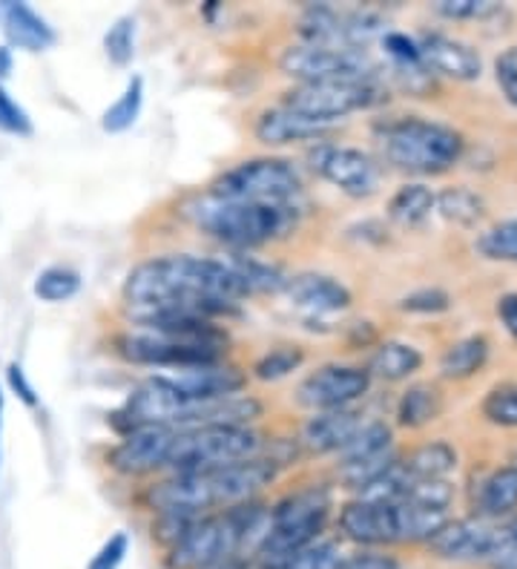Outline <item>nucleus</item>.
Returning a JSON list of instances; mask_svg holds the SVG:
<instances>
[{
    "mask_svg": "<svg viewBox=\"0 0 517 569\" xmlns=\"http://www.w3.org/2000/svg\"><path fill=\"white\" fill-rule=\"evenodd\" d=\"M248 297V288L228 259L193 253H170L138 262L121 288L130 320L159 311H190L219 322L239 317V299Z\"/></svg>",
    "mask_w": 517,
    "mask_h": 569,
    "instance_id": "1",
    "label": "nucleus"
},
{
    "mask_svg": "<svg viewBox=\"0 0 517 569\" xmlns=\"http://www.w3.org/2000/svg\"><path fill=\"white\" fill-rule=\"evenodd\" d=\"M274 458H250L221 469H207V472H185L170 475L167 480L147 489V507L152 512H181L190 518L221 512V509L253 500L256 492H262L276 480Z\"/></svg>",
    "mask_w": 517,
    "mask_h": 569,
    "instance_id": "2",
    "label": "nucleus"
},
{
    "mask_svg": "<svg viewBox=\"0 0 517 569\" xmlns=\"http://www.w3.org/2000/svg\"><path fill=\"white\" fill-rule=\"evenodd\" d=\"M294 210H297L294 204H259L219 199V196L207 190V193L187 199L181 216L196 230L207 233V237L230 248L233 253H245V250L262 248V244L285 237L297 224Z\"/></svg>",
    "mask_w": 517,
    "mask_h": 569,
    "instance_id": "3",
    "label": "nucleus"
},
{
    "mask_svg": "<svg viewBox=\"0 0 517 569\" xmlns=\"http://www.w3.org/2000/svg\"><path fill=\"white\" fill-rule=\"evenodd\" d=\"M379 141L394 167L420 176L446 173L463 156V136L455 127L417 119V116L388 121L379 130Z\"/></svg>",
    "mask_w": 517,
    "mask_h": 569,
    "instance_id": "4",
    "label": "nucleus"
},
{
    "mask_svg": "<svg viewBox=\"0 0 517 569\" xmlns=\"http://www.w3.org/2000/svg\"><path fill=\"white\" fill-rule=\"evenodd\" d=\"M331 509V489L322 483L297 489V492L285 495L282 500H276L270 507V532L256 561H274V558H285L297 549L322 541Z\"/></svg>",
    "mask_w": 517,
    "mask_h": 569,
    "instance_id": "5",
    "label": "nucleus"
},
{
    "mask_svg": "<svg viewBox=\"0 0 517 569\" xmlns=\"http://www.w3.org/2000/svg\"><path fill=\"white\" fill-rule=\"evenodd\" d=\"M262 455V438L250 426H205L181 429L172 440L167 469L172 475L207 472Z\"/></svg>",
    "mask_w": 517,
    "mask_h": 569,
    "instance_id": "6",
    "label": "nucleus"
},
{
    "mask_svg": "<svg viewBox=\"0 0 517 569\" xmlns=\"http://www.w3.org/2000/svg\"><path fill=\"white\" fill-rule=\"evenodd\" d=\"M210 193L233 202L259 204H294L302 193V176L288 159L259 156L233 164L210 184Z\"/></svg>",
    "mask_w": 517,
    "mask_h": 569,
    "instance_id": "7",
    "label": "nucleus"
},
{
    "mask_svg": "<svg viewBox=\"0 0 517 569\" xmlns=\"http://www.w3.org/2000/svg\"><path fill=\"white\" fill-rule=\"evenodd\" d=\"M382 101L379 81H325V83H297L282 96L285 110H294L305 119L337 124L354 112L371 110Z\"/></svg>",
    "mask_w": 517,
    "mask_h": 569,
    "instance_id": "8",
    "label": "nucleus"
},
{
    "mask_svg": "<svg viewBox=\"0 0 517 569\" xmlns=\"http://www.w3.org/2000/svg\"><path fill=\"white\" fill-rule=\"evenodd\" d=\"M279 70L297 83L377 81V63L368 56V49L294 43L279 58Z\"/></svg>",
    "mask_w": 517,
    "mask_h": 569,
    "instance_id": "9",
    "label": "nucleus"
},
{
    "mask_svg": "<svg viewBox=\"0 0 517 569\" xmlns=\"http://www.w3.org/2000/svg\"><path fill=\"white\" fill-rule=\"evenodd\" d=\"M118 357H125L132 366H156V368H196L213 366L225 360V348L213 342L181 340V337H167V333L152 331H127L116 337Z\"/></svg>",
    "mask_w": 517,
    "mask_h": 569,
    "instance_id": "10",
    "label": "nucleus"
},
{
    "mask_svg": "<svg viewBox=\"0 0 517 569\" xmlns=\"http://www.w3.org/2000/svg\"><path fill=\"white\" fill-rule=\"evenodd\" d=\"M382 32L377 14L362 9H337L328 3L308 7L299 18V43L339 49H366Z\"/></svg>",
    "mask_w": 517,
    "mask_h": 569,
    "instance_id": "11",
    "label": "nucleus"
},
{
    "mask_svg": "<svg viewBox=\"0 0 517 569\" xmlns=\"http://www.w3.org/2000/svg\"><path fill=\"white\" fill-rule=\"evenodd\" d=\"M308 161L310 170H314L319 179H325L328 184L342 190L345 196H351V199H368V196L377 193V161L368 153H362V150H357V147L319 141V144H314V150L308 153Z\"/></svg>",
    "mask_w": 517,
    "mask_h": 569,
    "instance_id": "12",
    "label": "nucleus"
},
{
    "mask_svg": "<svg viewBox=\"0 0 517 569\" xmlns=\"http://www.w3.org/2000/svg\"><path fill=\"white\" fill-rule=\"evenodd\" d=\"M371 389V375L368 368L342 366V362H328L310 371L297 389V400L310 411H337L351 409L357 400Z\"/></svg>",
    "mask_w": 517,
    "mask_h": 569,
    "instance_id": "13",
    "label": "nucleus"
},
{
    "mask_svg": "<svg viewBox=\"0 0 517 569\" xmlns=\"http://www.w3.org/2000/svg\"><path fill=\"white\" fill-rule=\"evenodd\" d=\"M179 429L172 426H145L118 440L116 449L110 451V466L118 475L127 478H145V475L167 469V458H170L172 440H176Z\"/></svg>",
    "mask_w": 517,
    "mask_h": 569,
    "instance_id": "14",
    "label": "nucleus"
},
{
    "mask_svg": "<svg viewBox=\"0 0 517 569\" xmlns=\"http://www.w3.org/2000/svg\"><path fill=\"white\" fill-rule=\"evenodd\" d=\"M337 529L342 538L366 549L400 543L397 503H374L362 498L348 500L337 515Z\"/></svg>",
    "mask_w": 517,
    "mask_h": 569,
    "instance_id": "15",
    "label": "nucleus"
},
{
    "mask_svg": "<svg viewBox=\"0 0 517 569\" xmlns=\"http://www.w3.org/2000/svg\"><path fill=\"white\" fill-rule=\"evenodd\" d=\"M282 293L290 299V306L302 311L308 320L334 317V313H342L351 308V291L339 279L328 277V273L308 271L288 277Z\"/></svg>",
    "mask_w": 517,
    "mask_h": 569,
    "instance_id": "16",
    "label": "nucleus"
},
{
    "mask_svg": "<svg viewBox=\"0 0 517 569\" xmlns=\"http://www.w3.org/2000/svg\"><path fill=\"white\" fill-rule=\"evenodd\" d=\"M167 380L176 386L187 403H207V400H221V397L241 395L248 389V375L230 362H213V366L181 368L176 375H167Z\"/></svg>",
    "mask_w": 517,
    "mask_h": 569,
    "instance_id": "17",
    "label": "nucleus"
},
{
    "mask_svg": "<svg viewBox=\"0 0 517 569\" xmlns=\"http://www.w3.org/2000/svg\"><path fill=\"white\" fill-rule=\"evenodd\" d=\"M420 47L422 67L437 76L455 78V81H477L483 72V61L477 56V49L469 43L457 41V38L440 36V32H426L417 38Z\"/></svg>",
    "mask_w": 517,
    "mask_h": 569,
    "instance_id": "18",
    "label": "nucleus"
},
{
    "mask_svg": "<svg viewBox=\"0 0 517 569\" xmlns=\"http://www.w3.org/2000/svg\"><path fill=\"white\" fill-rule=\"evenodd\" d=\"M359 426L362 415L357 409L314 411V417L302 426L299 443L308 455H339V449L357 435Z\"/></svg>",
    "mask_w": 517,
    "mask_h": 569,
    "instance_id": "19",
    "label": "nucleus"
},
{
    "mask_svg": "<svg viewBox=\"0 0 517 569\" xmlns=\"http://www.w3.org/2000/svg\"><path fill=\"white\" fill-rule=\"evenodd\" d=\"M334 124L305 119L299 112L285 110L282 104L265 110L253 124V136L268 147L299 144V141H322Z\"/></svg>",
    "mask_w": 517,
    "mask_h": 569,
    "instance_id": "20",
    "label": "nucleus"
},
{
    "mask_svg": "<svg viewBox=\"0 0 517 569\" xmlns=\"http://www.w3.org/2000/svg\"><path fill=\"white\" fill-rule=\"evenodd\" d=\"M489 543L491 527H486L477 518H466V521H448L428 541V547L443 561H483L489 552Z\"/></svg>",
    "mask_w": 517,
    "mask_h": 569,
    "instance_id": "21",
    "label": "nucleus"
},
{
    "mask_svg": "<svg viewBox=\"0 0 517 569\" xmlns=\"http://www.w3.org/2000/svg\"><path fill=\"white\" fill-rule=\"evenodd\" d=\"M0 18H3V32H7L9 47L23 49V52H47L49 47H56V29L49 27L41 14L27 7V3H3Z\"/></svg>",
    "mask_w": 517,
    "mask_h": 569,
    "instance_id": "22",
    "label": "nucleus"
},
{
    "mask_svg": "<svg viewBox=\"0 0 517 569\" xmlns=\"http://www.w3.org/2000/svg\"><path fill=\"white\" fill-rule=\"evenodd\" d=\"M422 366V355L414 346L400 340H388L374 351L371 362H368V375L371 380H386V382H400L417 375Z\"/></svg>",
    "mask_w": 517,
    "mask_h": 569,
    "instance_id": "23",
    "label": "nucleus"
},
{
    "mask_svg": "<svg viewBox=\"0 0 517 569\" xmlns=\"http://www.w3.org/2000/svg\"><path fill=\"white\" fill-rule=\"evenodd\" d=\"M411 483L420 480H446L448 475L457 469V451L443 440L426 443L420 449H414L406 460H400Z\"/></svg>",
    "mask_w": 517,
    "mask_h": 569,
    "instance_id": "24",
    "label": "nucleus"
},
{
    "mask_svg": "<svg viewBox=\"0 0 517 569\" xmlns=\"http://www.w3.org/2000/svg\"><path fill=\"white\" fill-rule=\"evenodd\" d=\"M437 210V196L426 184H402L397 193L388 199V219L400 228H420L428 216Z\"/></svg>",
    "mask_w": 517,
    "mask_h": 569,
    "instance_id": "25",
    "label": "nucleus"
},
{
    "mask_svg": "<svg viewBox=\"0 0 517 569\" xmlns=\"http://www.w3.org/2000/svg\"><path fill=\"white\" fill-rule=\"evenodd\" d=\"M477 509L489 518H504L511 509H517V466L495 469L483 480L477 492Z\"/></svg>",
    "mask_w": 517,
    "mask_h": 569,
    "instance_id": "26",
    "label": "nucleus"
},
{
    "mask_svg": "<svg viewBox=\"0 0 517 569\" xmlns=\"http://www.w3.org/2000/svg\"><path fill=\"white\" fill-rule=\"evenodd\" d=\"M397 523H400V543L431 541L448 523V509L420 507L411 500H397Z\"/></svg>",
    "mask_w": 517,
    "mask_h": 569,
    "instance_id": "27",
    "label": "nucleus"
},
{
    "mask_svg": "<svg viewBox=\"0 0 517 569\" xmlns=\"http://www.w3.org/2000/svg\"><path fill=\"white\" fill-rule=\"evenodd\" d=\"M394 449V431L391 426L382 423V420H371V423H362L357 429L348 443L339 449V466L359 463V460H371L386 455V451Z\"/></svg>",
    "mask_w": 517,
    "mask_h": 569,
    "instance_id": "28",
    "label": "nucleus"
},
{
    "mask_svg": "<svg viewBox=\"0 0 517 569\" xmlns=\"http://www.w3.org/2000/svg\"><path fill=\"white\" fill-rule=\"evenodd\" d=\"M141 110H145V78L132 76L125 92L101 112V130L110 132V136L132 130L136 121L141 119Z\"/></svg>",
    "mask_w": 517,
    "mask_h": 569,
    "instance_id": "29",
    "label": "nucleus"
},
{
    "mask_svg": "<svg viewBox=\"0 0 517 569\" xmlns=\"http://www.w3.org/2000/svg\"><path fill=\"white\" fill-rule=\"evenodd\" d=\"M443 411V397L431 382H417L397 403V423L406 429H420L437 420Z\"/></svg>",
    "mask_w": 517,
    "mask_h": 569,
    "instance_id": "30",
    "label": "nucleus"
},
{
    "mask_svg": "<svg viewBox=\"0 0 517 569\" xmlns=\"http://www.w3.org/2000/svg\"><path fill=\"white\" fill-rule=\"evenodd\" d=\"M489 360V340L475 333L466 340H457L455 346L446 348V355L440 360V371L448 380H466V377L477 375Z\"/></svg>",
    "mask_w": 517,
    "mask_h": 569,
    "instance_id": "31",
    "label": "nucleus"
},
{
    "mask_svg": "<svg viewBox=\"0 0 517 569\" xmlns=\"http://www.w3.org/2000/svg\"><path fill=\"white\" fill-rule=\"evenodd\" d=\"M345 552L334 541H317L274 561H256V569H339Z\"/></svg>",
    "mask_w": 517,
    "mask_h": 569,
    "instance_id": "32",
    "label": "nucleus"
},
{
    "mask_svg": "<svg viewBox=\"0 0 517 569\" xmlns=\"http://www.w3.org/2000/svg\"><path fill=\"white\" fill-rule=\"evenodd\" d=\"M228 264L233 268L236 273H239V279L245 282V288H248L250 297H256V293L285 291V282H288V277H285V273L279 271L276 264L259 262V259L245 257V253H233V257L228 259Z\"/></svg>",
    "mask_w": 517,
    "mask_h": 569,
    "instance_id": "33",
    "label": "nucleus"
},
{
    "mask_svg": "<svg viewBox=\"0 0 517 569\" xmlns=\"http://www.w3.org/2000/svg\"><path fill=\"white\" fill-rule=\"evenodd\" d=\"M81 291V273L69 264H49L43 268L38 277H34L32 293L41 302H49V306H58V302H69Z\"/></svg>",
    "mask_w": 517,
    "mask_h": 569,
    "instance_id": "34",
    "label": "nucleus"
},
{
    "mask_svg": "<svg viewBox=\"0 0 517 569\" xmlns=\"http://www.w3.org/2000/svg\"><path fill=\"white\" fill-rule=\"evenodd\" d=\"M437 210L446 222L471 228L486 216V202L469 188H448L437 196Z\"/></svg>",
    "mask_w": 517,
    "mask_h": 569,
    "instance_id": "35",
    "label": "nucleus"
},
{
    "mask_svg": "<svg viewBox=\"0 0 517 569\" xmlns=\"http://www.w3.org/2000/svg\"><path fill=\"white\" fill-rule=\"evenodd\" d=\"M305 362V348L299 346H274L253 362V377L262 382H276L299 371Z\"/></svg>",
    "mask_w": 517,
    "mask_h": 569,
    "instance_id": "36",
    "label": "nucleus"
},
{
    "mask_svg": "<svg viewBox=\"0 0 517 569\" xmlns=\"http://www.w3.org/2000/svg\"><path fill=\"white\" fill-rule=\"evenodd\" d=\"M477 253L491 262H515L517 264V222L506 219V222L491 224L489 230H483L475 242Z\"/></svg>",
    "mask_w": 517,
    "mask_h": 569,
    "instance_id": "37",
    "label": "nucleus"
},
{
    "mask_svg": "<svg viewBox=\"0 0 517 569\" xmlns=\"http://www.w3.org/2000/svg\"><path fill=\"white\" fill-rule=\"evenodd\" d=\"M138 41V21L132 14H121L107 32H103V52L116 67H127L136 58Z\"/></svg>",
    "mask_w": 517,
    "mask_h": 569,
    "instance_id": "38",
    "label": "nucleus"
},
{
    "mask_svg": "<svg viewBox=\"0 0 517 569\" xmlns=\"http://www.w3.org/2000/svg\"><path fill=\"white\" fill-rule=\"evenodd\" d=\"M483 417L504 429H517V382H500L483 400Z\"/></svg>",
    "mask_w": 517,
    "mask_h": 569,
    "instance_id": "39",
    "label": "nucleus"
},
{
    "mask_svg": "<svg viewBox=\"0 0 517 569\" xmlns=\"http://www.w3.org/2000/svg\"><path fill=\"white\" fill-rule=\"evenodd\" d=\"M483 561L489 563V569H517V518L491 529L489 552Z\"/></svg>",
    "mask_w": 517,
    "mask_h": 569,
    "instance_id": "40",
    "label": "nucleus"
},
{
    "mask_svg": "<svg viewBox=\"0 0 517 569\" xmlns=\"http://www.w3.org/2000/svg\"><path fill=\"white\" fill-rule=\"evenodd\" d=\"M0 132H7V136H18V139H29L34 132L32 119H29V112L23 110L9 90L0 83Z\"/></svg>",
    "mask_w": 517,
    "mask_h": 569,
    "instance_id": "41",
    "label": "nucleus"
},
{
    "mask_svg": "<svg viewBox=\"0 0 517 569\" xmlns=\"http://www.w3.org/2000/svg\"><path fill=\"white\" fill-rule=\"evenodd\" d=\"M382 49L391 58L397 70H420L422 56L417 47V38H408L406 32H386L382 36Z\"/></svg>",
    "mask_w": 517,
    "mask_h": 569,
    "instance_id": "42",
    "label": "nucleus"
},
{
    "mask_svg": "<svg viewBox=\"0 0 517 569\" xmlns=\"http://www.w3.org/2000/svg\"><path fill=\"white\" fill-rule=\"evenodd\" d=\"M500 9L495 0H437L435 12L451 21H477V18H489Z\"/></svg>",
    "mask_w": 517,
    "mask_h": 569,
    "instance_id": "43",
    "label": "nucleus"
},
{
    "mask_svg": "<svg viewBox=\"0 0 517 569\" xmlns=\"http://www.w3.org/2000/svg\"><path fill=\"white\" fill-rule=\"evenodd\" d=\"M127 552H130V535L112 532L90 558L87 569H121V563L127 561Z\"/></svg>",
    "mask_w": 517,
    "mask_h": 569,
    "instance_id": "44",
    "label": "nucleus"
},
{
    "mask_svg": "<svg viewBox=\"0 0 517 569\" xmlns=\"http://www.w3.org/2000/svg\"><path fill=\"white\" fill-rule=\"evenodd\" d=\"M451 306V297L440 288H420L400 299V308L408 313H443Z\"/></svg>",
    "mask_w": 517,
    "mask_h": 569,
    "instance_id": "45",
    "label": "nucleus"
},
{
    "mask_svg": "<svg viewBox=\"0 0 517 569\" xmlns=\"http://www.w3.org/2000/svg\"><path fill=\"white\" fill-rule=\"evenodd\" d=\"M495 76L500 90H504L506 101L517 107V47H509L500 52L495 61Z\"/></svg>",
    "mask_w": 517,
    "mask_h": 569,
    "instance_id": "46",
    "label": "nucleus"
},
{
    "mask_svg": "<svg viewBox=\"0 0 517 569\" xmlns=\"http://www.w3.org/2000/svg\"><path fill=\"white\" fill-rule=\"evenodd\" d=\"M339 569H400V561L394 556H386L379 549H357V552H345L342 567Z\"/></svg>",
    "mask_w": 517,
    "mask_h": 569,
    "instance_id": "47",
    "label": "nucleus"
},
{
    "mask_svg": "<svg viewBox=\"0 0 517 569\" xmlns=\"http://www.w3.org/2000/svg\"><path fill=\"white\" fill-rule=\"evenodd\" d=\"M7 380H9V389H12L14 395H18V400H21V403H27L29 409H34V406L41 403V400H38V395H34L32 382L27 380V371H23L18 362H12V366L7 368Z\"/></svg>",
    "mask_w": 517,
    "mask_h": 569,
    "instance_id": "48",
    "label": "nucleus"
},
{
    "mask_svg": "<svg viewBox=\"0 0 517 569\" xmlns=\"http://www.w3.org/2000/svg\"><path fill=\"white\" fill-rule=\"evenodd\" d=\"M497 317L506 326V331L517 340V293H506L500 302H497Z\"/></svg>",
    "mask_w": 517,
    "mask_h": 569,
    "instance_id": "49",
    "label": "nucleus"
},
{
    "mask_svg": "<svg viewBox=\"0 0 517 569\" xmlns=\"http://www.w3.org/2000/svg\"><path fill=\"white\" fill-rule=\"evenodd\" d=\"M12 67H14L12 49H9V47H0V81H3V78L12 76Z\"/></svg>",
    "mask_w": 517,
    "mask_h": 569,
    "instance_id": "50",
    "label": "nucleus"
},
{
    "mask_svg": "<svg viewBox=\"0 0 517 569\" xmlns=\"http://www.w3.org/2000/svg\"><path fill=\"white\" fill-rule=\"evenodd\" d=\"M0 415H3V391H0Z\"/></svg>",
    "mask_w": 517,
    "mask_h": 569,
    "instance_id": "51",
    "label": "nucleus"
}]
</instances>
